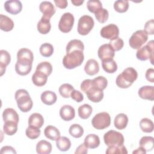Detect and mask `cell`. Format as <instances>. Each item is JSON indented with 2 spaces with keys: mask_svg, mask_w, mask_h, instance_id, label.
Instances as JSON below:
<instances>
[{
  "mask_svg": "<svg viewBox=\"0 0 154 154\" xmlns=\"http://www.w3.org/2000/svg\"><path fill=\"white\" fill-rule=\"evenodd\" d=\"M137 77L138 73L135 69L131 67H127L117 76L116 82L119 87L127 88L132 85Z\"/></svg>",
  "mask_w": 154,
  "mask_h": 154,
  "instance_id": "cell-1",
  "label": "cell"
},
{
  "mask_svg": "<svg viewBox=\"0 0 154 154\" xmlns=\"http://www.w3.org/2000/svg\"><path fill=\"white\" fill-rule=\"evenodd\" d=\"M84 60L83 51L79 50L72 51L66 53L63 59V64L67 69H75L82 64Z\"/></svg>",
  "mask_w": 154,
  "mask_h": 154,
  "instance_id": "cell-2",
  "label": "cell"
},
{
  "mask_svg": "<svg viewBox=\"0 0 154 154\" xmlns=\"http://www.w3.org/2000/svg\"><path fill=\"white\" fill-rule=\"evenodd\" d=\"M15 99L19 109L22 112H27L32 109L33 102L26 90H17L15 93Z\"/></svg>",
  "mask_w": 154,
  "mask_h": 154,
  "instance_id": "cell-3",
  "label": "cell"
},
{
  "mask_svg": "<svg viewBox=\"0 0 154 154\" xmlns=\"http://www.w3.org/2000/svg\"><path fill=\"white\" fill-rule=\"evenodd\" d=\"M105 144L108 146H120L123 145L124 137L119 132L110 130L106 132L103 135Z\"/></svg>",
  "mask_w": 154,
  "mask_h": 154,
  "instance_id": "cell-4",
  "label": "cell"
},
{
  "mask_svg": "<svg viewBox=\"0 0 154 154\" xmlns=\"http://www.w3.org/2000/svg\"><path fill=\"white\" fill-rule=\"evenodd\" d=\"M93 126L98 130L104 129L109 126L111 117L106 112H102L96 114L91 120Z\"/></svg>",
  "mask_w": 154,
  "mask_h": 154,
  "instance_id": "cell-5",
  "label": "cell"
},
{
  "mask_svg": "<svg viewBox=\"0 0 154 154\" xmlns=\"http://www.w3.org/2000/svg\"><path fill=\"white\" fill-rule=\"evenodd\" d=\"M94 22L90 16L84 15L81 16L78 23V32L82 35H87L93 28Z\"/></svg>",
  "mask_w": 154,
  "mask_h": 154,
  "instance_id": "cell-6",
  "label": "cell"
},
{
  "mask_svg": "<svg viewBox=\"0 0 154 154\" xmlns=\"http://www.w3.org/2000/svg\"><path fill=\"white\" fill-rule=\"evenodd\" d=\"M148 40V34L144 30H137L129 40V46L134 49L141 48Z\"/></svg>",
  "mask_w": 154,
  "mask_h": 154,
  "instance_id": "cell-7",
  "label": "cell"
},
{
  "mask_svg": "<svg viewBox=\"0 0 154 154\" xmlns=\"http://www.w3.org/2000/svg\"><path fill=\"white\" fill-rule=\"evenodd\" d=\"M153 40H150L147 43L146 45L138 49L136 57L137 59L141 61H146L148 59H150L152 64H153L152 60L153 58Z\"/></svg>",
  "mask_w": 154,
  "mask_h": 154,
  "instance_id": "cell-8",
  "label": "cell"
},
{
  "mask_svg": "<svg viewBox=\"0 0 154 154\" xmlns=\"http://www.w3.org/2000/svg\"><path fill=\"white\" fill-rule=\"evenodd\" d=\"M74 21V16L72 13H65L60 18L58 23V29L62 32H69L73 28Z\"/></svg>",
  "mask_w": 154,
  "mask_h": 154,
  "instance_id": "cell-9",
  "label": "cell"
},
{
  "mask_svg": "<svg viewBox=\"0 0 154 154\" xmlns=\"http://www.w3.org/2000/svg\"><path fill=\"white\" fill-rule=\"evenodd\" d=\"M100 33L103 38L111 40L119 37V29L116 25L111 23L103 26Z\"/></svg>",
  "mask_w": 154,
  "mask_h": 154,
  "instance_id": "cell-10",
  "label": "cell"
},
{
  "mask_svg": "<svg viewBox=\"0 0 154 154\" xmlns=\"http://www.w3.org/2000/svg\"><path fill=\"white\" fill-rule=\"evenodd\" d=\"M32 62L28 60H17L15 64L16 72L21 76L28 75L32 69Z\"/></svg>",
  "mask_w": 154,
  "mask_h": 154,
  "instance_id": "cell-11",
  "label": "cell"
},
{
  "mask_svg": "<svg viewBox=\"0 0 154 154\" xmlns=\"http://www.w3.org/2000/svg\"><path fill=\"white\" fill-rule=\"evenodd\" d=\"M99 59L102 61L112 60L115 55V51L109 44H104L101 45L97 51Z\"/></svg>",
  "mask_w": 154,
  "mask_h": 154,
  "instance_id": "cell-12",
  "label": "cell"
},
{
  "mask_svg": "<svg viewBox=\"0 0 154 154\" xmlns=\"http://www.w3.org/2000/svg\"><path fill=\"white\" fill-rule=\"evenodd\" d=\"M39 10L43 13L42 17L48 20H50L56 11L54 5L49 1L42 2L39 5Z\"/></svg>",
  "mask_w": 154,
  "mask_h": 154,
  "instance_id": "cell-13",
  "label": "cell"
},
{
  "mask_svg": "<svg viewBox=\"0 0 154 154\" xmlns=\"http://www.w3.org/2000/svg\"><path fill=\"white\" fill-rule=\"evenodd\" d=\"M4 7L7 12L14 15L19 13L22 9L21 2L17 0L7 1L5 2Z\"/></svg>",
  "mask_w": 154,
  "mask_h": 154,
  "instance_id": "cell-14",
  "label": "cell"
},
{
  "mask_svg": "<svg viewBox=\"0 0 154 154\" xmlns=\"http://www.w3.org/2000/svg\"><path fill=\"white\" fill-rule=\"evenodd\" d=\"M138 94L143 99L153 101L154 100V87L152 85L143 86L138 90Z\"/></svg>",
  "mask_w": 154,
  "mask_h": 154,
  "instance_id": "cell-15",
  "label": "cell"
},
{
  "mask_svg": "<svg viewBox=\"0 0 154 154\" xmlns=\"http://www.w3.org/2000/svg\"><path fill=\"white\" fill-rule=\"evenodd\" d=\"M60 116L64 121H70L74 119L75 111L73 107L69 105H63L60 110Z\"/></svg>",
  "mask_w": 154,
  "mask_h": 154,
  "instance_id": "cell-16",
  "label": "cell"
},
{
  "mask_svg": "<svg viewBox=\"0 0 154 154\" xmlns=\"http://www.w3.org/2000/svg\"><path fill=\"white\" fill-rule=\"evenodd\" d=\"M2 119L4 122H13L18 124L19 117L17 112L13 108H8L4 110L2 112Z\"/></svg>",
  "mask_w": 154,
  "mask_h": 154,
  "instance_id": "cell-17",
  "label": "cell"
},
{
  "mask_svg": "<svg viewBox=\"0 0 154 154\" xmlns=\"http://www.w3.org/2000/svg\"><path fill=\"white\" fill-rule=\"evenodd\" d=\"M84 70L87 75L93 76L99 72V64L94 59H90L87 61L84 66Z\"/></svg>",
  "mask_w": 154,
  "mask_h": 154,
  "instance_id": "cell-18",
  "label": "cell"
},
{
  "mask_svg": "<svg viewBox=\"0 0 154 154\" xmlns=\"http://www.w3.org/2000/svg\"><path fill=\"white\" fill-rule=\"evenodd\" d=\"M0 75L2 76L6 69V67L10 64L11 61L10 54L5 50L0 51Z\"/></svg>",
  "mask_w": 154,
  "mask_h": 154,
  "instance_id": "cell-19",
  "label": "cell"
},
{
  "mask_svg": "<svg viewBox=\"0 0 154 154\" xmlns=\"http://www.w3.org/2000/svg\"><path fill=\"white\" fill-rule=\"evenodd\" d=\"M88 99L93 102H99L103 98V91L95 88L93 86L86 93Z\"/></svg>",
  "mask_w": 154,
  "mask_h": 154,
  "instance_id": "cell-20",
  "label": "cell"
},
{
  "mask_svg": "<svg viewBox=\"0 0 154 154\" xmlns=\"http://www.w3.org/2000/svg\"><path fill=\"white\" fill-rule=\"evenodd\" d=\"M48 77V76L44 73L38 70H35V72L32 76V81L35 85L38 87H42L46 84Z\"/></svg>",
  "mask_w": 154,
  "mask_h": 154,
  "instance_id": "cell-21",
  "label": "cell"
},
{
  "mask_svg": "<svg viewBox=\"0 0 154 154\" xmlns=\"http://www.w3.org/2000/svg\"><path fill=\"white\" fill-rule=\"evenodd\" d=\"M40 98L43 103L47 105H51L56 102L57 96L54 92L46 90L42 93Z\"/></svg>",
  "mask_w": 154,
  "mask_h": 154,
  "instance_id": "cell-22",
  "label": "cell"
},
{
  "mask_svg": "<svg viewBox=\"0 0 154 154\" xmlns=\"http://www.w3.org/2000/svg\"><path fill=\"white\" fill-rule=\"evenodd\" d=\"M13 27L14 22L11 19L5 15L0 14V28L1 30L8 32L11 31Z\"/></svg>",
  "mask_w": 154,
  "mask_h": 154,
  "instance_id": "cell-23",
  "label": "cell"
},
{
  "mask_svg": "<svg viewBox=\"0 0 154 154\" xmlns=\"http://www.w3.org/2000/svg\"><path fill=\"white\" fill-rule=\"evenodd\" d=\"M84 143L88 148L95 149L99 146L100 139L96 134H88L85 137Z\"/></svg>",
  "mask_w": 154,
  "mask_h": 154,
  "instance_id": "cell-24",
  "label": "cell"
},
{
  "mask_svg": "<svg viewBox=\"0 0 154 154\" xmlns=\"http://www.w3.org/2000/svg\"><path fill=\"white\" fill-rule=\"evenodd\" d=\"M44 123L43 117L39 113L35 112L32 114L28 119V125L31 126L40 128Z\"/></svg>",
  "mask_w": 154,
  "mask_h": 154,
  "instance_id": "cell-25",
  "label": "cell"
},
{
  "mask_svg": "<svg viewBox=\"0 0 154 154\" xmlns=\"http://www.w3.org/2000/svg\"><path fill=\"white\" fill-rule=\"evenodd\" d=\"M128 117L124 113H120L117 114L114 119V126L119 129H124L128 125Z\"/></svg>",
  "mask_w": 154,
  "mask_h": 154,
  "instance_id": "cell-26",
  "label": "cell"
},
{
  "mask_svg": "<svg viewBox=\"0 0 154 154\" xmlns=\"http://www.w3.org/2000/svg\"><path fill=\"white\" fill-rule=\"evenodd\" d=\"M44 134L46 138L51 140H57L60 137L59 130L55 126L49 125L44 130Z\"/></svg>",
  "mask_w": 154,
  "mask_h": 154,
  "instance_id": "cell-27",
  "label": "cell"
},
{
  "mask_svg": "<svg viewBox=\"0 0 154 154\" xmlns=\"http://www.w3.org/2000/svg\"><path fill=\"white\" fill-rule=\"evenodd\" d=\"M51 151L52 145L46 140H41L36 145V152L38 154H49Z\"/></svg>",
  "mask_w": 154,
  "mask_h": 154,
  "instance_id": "cell-28",
  "label": "cell"
},
{
  "mask_svg": "<svg viewBox=\"0 0 154 154\" xmlns=\"http://www.w3.org/2000/svg\"><path fill=\"white\" fill-rule=\"evenodd\" d=\"M56 146L60 151L66 152L70 148L71 141L67 137H60L56 140Z\"/></svg>",
  "mask_w": 154,
  "mask_h": 154,
  "instance_id": "cell-29",
  "label": "cell"
},
{
  "mask_svg": "<svg viewBox=\"0 0 154 154\" xmlns=\"http://www.w3.org/2000/svg\"><path fill=\"white\" fill-rule=\"evenodd\" d=\"M153 137L144 136L140 140V146L143 147L146 152L151 151L153 149Z\"/></svg>",
  "mask_w": 154,
  "mask_h": 154,
  "instance_id": "cell-30",
  "label": "cell"
},
{
  "mask_svg": "<svg viewBox=\"0 0 154 154\" xmlns=\"http://www.w3.org/2000/svg\"><path fill=\"white\" fill-rule=\"evenodd\" d=\"M84 45L82 41L78 39L71 40L66 46V53H69L72 51L79 50L83 51Z\"/></svg>",
  "mask_w": 154,
  "mask_h": 154,
  "instance_id": "cell-31",
  "label": "cell"
},
{
  "mask_svg": "<svg viewBox=\"0 0 154 154\" xmlns=\"http://www.w3.org/2000/svg\"><path fill=\"white\" fill-rule=\"evenodd\" d=\"M51 28V25L50 23V20L42 17L40 21L37 23V30L40 34H48L50 31Z\"/></svg>",
  "mask_w": 154,
  "mask_h": 154,
  "instance_id": "cell-32",
  "label": "cell"
},
{
  "mask_svg": "<svg viewBox=\"0 0 154 154\" xmlns=\"http://www.w3.org/2000/svg\"><path fill=\"white\" fill-rule=\"evenodd\" d=\"M92 82L93 87L101 91L105 90L108 85L107 79L102 76H99L94 78L92 79Z\"/></svg>",
  "mask_w": 154,
  "mask_h": 154,
  "instance_id": "cell-33",
  "label": "cell"
},
{
  "mask_svg": "<svg viewBox=\"0 0 154 154\" xmlns=\"http://www.w3.org/2000/svg\"><path fill=\"white\" fill-rule=\"evenodd\" d=\"M78 115L82 119H87L90 117L93 109L89 104H84L78 108Z\"/></svg>",
  "mask_w": 154,
  "mask_h": 154,
  "instance_id": "cell-34",
  "label": "cell"
},
{
  "mask_svg": "<svg viewBox=\"0 0 154 154\" xmlns=\"http://www.w3.org/2000/svg\"><path fill=\"white\" fill-rule=\"evenodd\" d=\"M140 126L142 131L146 133H150L153 131V123L147 118H143L140 120Z\"/></svg>",
  "mask_w": 154,
  "mask_h": 154,
  "instance_id": "cell-35",
  "label": "cell"
},
{
  "mask_svg": "<svg viewBox=\"0 0 154 154\" xmlns=\"http://www.w3.org/2000/svg\"><path fill=\"white\" fill-rule=\"evenodd\" d=\"M17 60H28L31 61L34 60V56L32 51L28 48H21L17 53Z\"/></svg>",
  "mask_w": 154,
  "mask_h": 154,
  "instance_id": "cell-36",
  "label": "cell"
},
{
  "mask_svg": "<svg viewBox=\"0 0 154 154\" xmlns=\"http://www.w3.org/2000/svg\"><path fill=\"white\" fill-rule=\"evenodd\" d=\"M4 132L8 135H13L17 131V123L13 122H4L3 126Z\"/></svg>",
  "mask_w": 154,
  "mask_h": 154,
  "instance_id": "cell-37",
  "label": "cell"
},
{
  "mask_svg": "<svg viewBox=\"0 0 154 154\" xmlns=\"http://www.w3.org/2000/svg\"><path fill=\"white\" fill-rule=\"evenodd\" d=\"M69 132L71 136L74 138H78L82 136L84 134V129L78 124H73L70 126Z\"/></svg>",
  "mask_w": 154,
  "mask_h": 154,
  "instance_id": "cell-38",
  "label": "cell"
},
{
  "mask_svg": "<svg viewBox=\"0 0 154 154\" xmlns=\"http://www.w3.org/2000/svg\"><path fill=\"white\" fill-rule=\"evenodd\" d=\"M102 66L103 69L108 73H113L117 70V63L114 60L102 61Z\"/></svg>",
  "mask_w": 154,
  "mask_h": 154,
  "instance_id": "cell-39",
  "label": "cell"
},
{
  "mask_svg": "<svg viewBox=\"0 0 154 154\" xmlns=\"http://www.w3.org/2000/svg\"><path fill=\"white\" fill-rule=\"evenodd\" d=\"M73 90L74 88L71 84L65 83L61 85V86L59 87L58 90L60 95L63 97L69 98V97H70V94Z\"/></svg>",
  "mask_w": 154,
  "mask_h": 154,
  "instance_id": "cell-40",
  "label": "cell"
},
{
  "mask_svg": "<svg viewBox=\"0 0 154 154\" xmlns=\"http://www.w3.org/2000/svg\"><path fill=\"white\" fill-rule=\"evenodd\" d=\"M35 70L42 72L49 76L52 73V66L50 63L48 61H43L37 66Z\"/></svg>",
  "mask_w": 154,
  "mask_h": 154,
  "instance_id": "cell-41",
  "label": "cell"
},
{
  "mask_svg": "<svg viewBox=\"0 0 154 154\" xmlns=\"http://www.w3.org/2000/svg\"><path fill=\"white\" fill-rule=\"evenodd\" d=\"M39 51L43 57H49L54 52V47L49 43H45L40 46Z\"/></svg>",
  "mask_w": 154,
  "mask_h": 154,
  "instance_id": "cell-42",
  "label": "cell"
},
{
  "mask_svg": "<svg viewBox=\"0 0 154 154\" xmlns=\"http://www.w3.org/2000/svg\"><path fill=\"white\" fill-rule=\"evenodd\" d=\"M129 8V2L128 1L119 0L114 3V8L118 13H125Z\"/></svg>",
  "mask_w": 154,
  "mask_h": 154,
  "instance_id": "cell-43",
  "label": "cell"
},
{
  "mask_svg": "<svg viewBox=\"0 0 154 154\" xmlns=\"http://www.w3.org/2000/svg\"><path fill=\"white\" fill-rule=\"evenodd\" d=\"M94 15L97 20L101 23L106 22L109 17V13L108 10L103 8L97 10L94 13Z\"/></svg>",
  "mask_w": 154,
  "mask_h": 154,
  "instance_id": "cell-44",
  "label": "cell"
},
{
  "mask_svg": "<svg viewBox=\"0 0 154 154\" xmlns=\"http://www.w3.org/2000/svg\"><path fill=\"white\" fill-rule=\"evenodd\" d=\"M87 7L90 12L95 13L97 10L102 8V4L99 0H89L87 1Z\"/></svg>",
  "mask_w": 154,
  "mask_h": 154,
  "instance_id": "cell-45",
  "label": "cell"
},
{
  "mask_svg": "<svg viewBox=\"0 0 154 154\" xmlns=\"http://www.w3.org/2000/svg\"><path fill=\"white\" fill-rule=\"evenodd\" d=\"M40 132H41L40 128L31 126H28V127L26 129L25 131L26 137L32 140L37 138L40 136Z\"/></svg>",
  "mask_w": 154,
  "mask_h": 154,
  "instance_id": "cell-46",
  "label": "cell"
},
{
  "mask_svg": "<svg viewBox=\"0 0 154 154\" xmlns=\"http://www.w3.org/2000/svg\"><path fill=\"white\" fill-rule=\"evenodd\" d=\"M106 154H125L128 153L126 148L123 145L120 146H108L106 150Z\"/></svg>",
  "mask_w": 154,
  "mask_h": 154,
  "instance_id": "cell-47",
  "label": "cell"
},
{
  "mask_svg": "<svg viewBox=\"0 0 154 154\" xmlns=\"http://www.w3.org/2000/svg\"><path fill=\"white\" fill-rule=\"evenodd\" d=\"M109 45L112 47L114 51H119L123 48L124 46V42L121 38L117 37L110 40Z\"/></svg>",
  "mask_w": 154,
  "mask_h": 154,
  "instance_id": "cell-48",
  "label": "cell"
},
{
  "mask_svg": "<svg viewBox=\"0 0 154 154\" xmlns=\"http://www.w3.org/2000/svg\"><path fill=\"white\" fill-rule=\"evenodd\" d=\"M144 31L147 34L153 35L154 34V20L150 19L147 21L144 26Z\"/></svg>",
  "mask_w": 154,
  "mask_h": 154,
  "instance_id": "cell-49",
  "label": "cell"
},
{
  "mask_svg": "<svg viewBox=\"0 0 154 154\" xmlns=\"http://www.w3.org/2000/svg\"><path fill=\"white\" fill-rule=\"evenodd\" d=\"M93 87V82L91 79H85L81 84V90L86 93Z\"/></svg>",
  "mask_w": 154,
  "mask_h": 154,
  "instance_id": "cell-50",
  "label": "cell"
},
{
  "mask_svg": "<svg viewBox=\"0 0 154 154\" xmlns=\"http://www.w3.org/2000/svg\"><path fill=\"white\" fill-rule=\"evenodd\" d=\"M70 97L72 99H73L77 102H81L84 99V96L82 94V93H81L78 90H75V89L71 93Z\"/></svg>",
  "mask_w": 154,
  "mask_h": 154,
  "instance_id": "cell-51",
  "label": "cell"
},
{
  "mask_svg": "<svg viewBox=\"0 0 154 154\" xmlns=\"http://www.w3.org/2000/svg\"><path fill=\"white\" fill-rule=\"evenodd\" d=\"M145 77L148 81L150 82H154V69L153 68L148 69L146 70Z\"/></svg>",
  "mask_w": 154,
  "mask_h": 154,
  "instance_id": "cell-52",
  "label": "cell"
},
{
  "mask_svg": "<svg viewBox=\"0 0 154 154\" xmlns=\"http://www.w3.org/2000/svg\"><path fill=\"white\" fill-rule=\"evenodd\" d=\"M88 153V147L85 146L84 143L81 144L76 149L75 154H86Z\"/></svg>",
  "mask_w": 154,
  "mask_h": 154,
  "instance_id": "cell-53",
  "label": "cell"
},
{
  "mask_svg": "<svg viewBox=\"0 0 154 154\" xmlns=\"http://www.w3.org/2000/svg\"><path fill=\"white\" fill-rule=\"evenodd\" d=\"M1 153H16V152L13 147L6 146L2 147L1 150Z\"/></svg>",
  "mask_w": 154,
  "mask_h": 154,
  "instance_id": "cell-54",
  "label": "cell"
},
{
  "mask_svg": "<svg viewBox=\"0 0 154 154\" xmlns=\"http://www.w3.org/2000/svg\"><path fill=\"white\" fill-rule=\"evenodd\" d=\"M54 2L56 6L60 8H66L68 5V2L66 0H55Z\"/></svg>",
  "mask_w": 154,
  "mask_h": 154,
  "instance_id": "cell-55",
  "label": "cell"
},
{
  "mask_svg": "<svg viewBox=\"0 0 154 154\" xmlns=\"http://www.w3.org/2000/svg\"><path fill=\"white\" fill-rule=\"evenodd\" d=\"M146 153V151L141 147L140 146L139 148H138L137 149H136L135 150H134L132 152V153L133 154H135V153H137V154H145Z\"/></svg>",
  "mask_w": 154,
  "mask_h": 154,
  "instance_id": "cell-56",
  "label": "cell"
},
{
  "mask_svg": "<svg viewBox=\"0 0 154 154\" xmlns=\"http://www.w3.org/2000/svg\"><path fill=\"white\" fill-rule=\"evenodd\" d=\"M84 0H72L71 2L75 5V6H80L84 3Z\"/></svg>",
  "mask_w": 154,
  "mask_h": 154,
  "instance_id": "cell-57",
  "label": "cell"
}]
</instances>
